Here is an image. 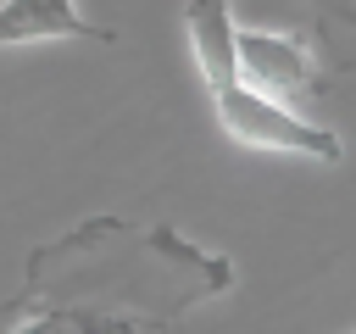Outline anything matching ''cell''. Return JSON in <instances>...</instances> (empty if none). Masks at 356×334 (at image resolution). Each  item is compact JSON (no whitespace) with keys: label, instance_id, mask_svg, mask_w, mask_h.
Segmentation results:
<instances>
[{"label":"cell","instance_id":"cell-1","mask_svg":"<svg viewBox=\"0 0 356 334\" xmlns=\"http://www.w3.org/2000/svg\"><path fill=\"white\" fill-rule=\"evenodd\" d=\"M234 289V262L161 223L95 217L28 256L0 334H172L200 301Z\"/></svg>","mask_w":356,"mask_h":334},{"label":"cell","instance_id":"cell-2","mask_svg":"<svg viewBox=\"0 0 356 334\" xmlns=\"http://www.w3.org/2000/svg\"><path fill=\"white\" fill-rule=\"evenodd\" d=\"M184 28H189V50L200 67V84L211 95V111L222 122V134L245 150H278V156H312V161H339L345 145L334 128L300 117L289 100L245 84L239 72V22L228 0H189L184 6Z\"/></svg>","mask_w":356,"mask_h":334},{"label":"cell","instance_id":"cell-3","mask_svg":"<svg viewBox=\"0 0 356 334\" xmlns=\"http://www.w3.org/2000/svg\"><path fill=\"white\" fill-rule=\"evenodd\" d=\"M239 72H245V84H256V89L284 100L289 89H306L317 78V61H312V45L295 39V33L239 28Z\"/></svg>","mask_w":356,"mask_h":334},{"label":"cell","instance_id":"cell-4","mask_svg":"<svg viewBox=\"0 0 356 334\" xmlns=\"http://www.w3.org/2000/svg\"><path fill=\"white\" fill-rule=\"evenodd\" d=\"M44 39H100V45H111L117 33L89 22L78 11V0H0V50L44 45Z\"/></svg>","mask_w":356,"mask_h":334},{"label":"cell","instance_id":"cell-5","mask_svg":"<svg viewBox=\"0 0 356 334\" xmlns=\"http://www.w3.org/2000/svg\"><path fill=\"white\" fill-rule=\"evenodd\" d=\"M350 334H356V328H350Z\"/></svg>","mask_w":356,"mask_h":334}]
</instances>
